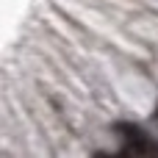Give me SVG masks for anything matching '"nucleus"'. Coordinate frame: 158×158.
Returning <instances> with one entry per match:
<instances>
[{
  "label": "nucleus",
  "instance_id": "1",
  "mask_svg": "<svg viewBox=\"0 0 158 158\" xmlns=\"http://www.w3.org/2000/svg\"><path fill=\"white\" fill-rule=\"evenodd\" d=\"M114 131L122 136V150L131 156H158V142H153L139 125L133 122H117Z\"/></svg>",
  "mask_w": 158,
  "mask_h": 158
},
{
  "label": "nucleus",
  "instance_id": "2",
  "mask_svg": "<svg viewBox=\"0 0 158 158\" xmlns=\"http://www.w3.org/2000/svg\"><path fill=\"white\" fill-rule=\"evenodd\" d=\"M153 119H156V122H158V108H156V114H153Z\"/></svg>",
  "mask_w": 158,
  "mask_h": 158
}]
</instances>
